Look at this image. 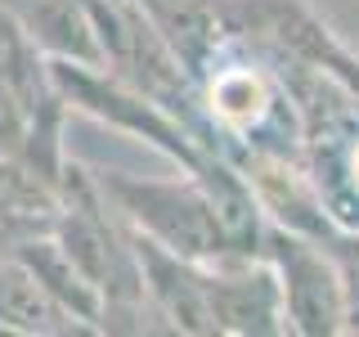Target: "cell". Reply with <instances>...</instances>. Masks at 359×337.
Returning <instances> with one entry per match:
<instances>
[{
  "label": "cell",
  "mask_w": 359,
  "mask_h": 337,
  "mask_svg": "<svg viewBox=\"0 0 359 337\" xmlns=\"http://www.w3.org/2000/svg\"><path fill=\"white\" fill-rule=\"evenodd\" d=\"M341 265L346 284V333H359V234L355 230H332L328 239H319Z\"/></svg>",
  "instance_id": "obj_7"
},
{
  "label": "cell",
  "mask_w": 359,
  "mask_h": 337,
  "mask_svg": "<svg viewBox=\"0 0 359 337\" xmlns=\"http://www.w3.org/2000/svg\"><path fill=\"white\" fill-rule=\"evenodd\" d=\"M50 77H54V90L67 108L86 112V117L104 121V126L121 131V135H135V140H149L157 153H166L180 171H194L207 153V144L198 140L175 112H166L162 104H153L149 95H140L135 86L117 81L104 67H86V63H63V59H50Z\"/></svg>",
  "instance_id": "obj_2"
},
{
  "label": "cell",
  "mask_w": 359,
  "mask_h": 337,
  "mask_svg": "<svg viewBox=\"0 0 359 337\" xmlns=\"http://www.w3.org/2000/svg\"><path fill=\"white\" fill-rule=\"evenodd\" d=\"M211 310H216V337H283L287 310L283 288L265 256L211 265Z\"/></svg>",
  "instance_id": "obj_4"
},
{
  "label": "cell",
  "mask_w": 359,
  "mask_h": 337,
  "mask_svg": "<svg viewBox=\"0 0 359 337\" xmlns=\"http://www.w3.org/2000/svg\"><path fill=\"white\" fill-rule=\"evenodd\" d=\"M0 329L27 337H81L90 333L72 310L41 284L22 256L0 252Z\"/></svg>",
  "instance_id": "obj_5"
},
{
  "label": "cell",
  "mask_w": 359,
  "mask_h": 337,
  "mask_svg": "<svg viewBox=\"0 0 359 337\" xmlns=\"http://www.w3.org/2000/svg\"><path fill=\"white\" fill-rule=\"evenodd\" d=\"M95 180L108 194V202L121 211V220L149 234L153 243L171 247L175 256H189V261L202 265L243 261L224 239L198 176L184 171L180 180H144L130 171H95Z\"/></svg>",
  "instance_id": "obj_1"
},
{
  "label": "cell",
  "mask_w": 359,
  "mask_h": 337,
  "mask_svg": "<svg viewBox=\"0 0 359 337\" xmlns=\"http://www.w3.org/2000/svg\"><path fill=\"white\" fill-rule=\"evenodd\" d=\"M265 261L274 265L283 288L287 333L301 337H337L346 333V284L337 256L310 234L283 230L269 220L265 230Z\"/></svg>",
  "instance_id": "obj_3"
},
{
  "label": "cell",
  "mask_w": 359,
  "mask_h": 337,
  "mask_svg": "<svg viewBox=\"0 0 359 337\" xmlns=\"http://www.w3.org/2000/svg\"><path fill=\"white\" fill-rule=\"evenodd\" d=\"M18 22L27 27V37L36 41L45 59L104 67V45H99L90 0H32V9Z\"/></svg>",
  "instance_id": "obj_6"
}]
</instances>
